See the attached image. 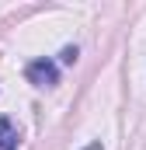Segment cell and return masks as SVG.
<instances>
[{
    "instance_id": "obj_1",
    "label": "cell",
    "mask_w": 146,
    "mask_h": 150,
    "mask_svg": "<svg viewBox=\"0 0 146 150\" xmlns=\"http://www.w3.org/2000/svg\"><path fill=\"white\" fill-rule=\"evenodd\" d=\"M25 77H28L35 87H56V84H59V63L49 59V56L32 59V63L25 67Z\"/></svg>"
},
{
    "instance_id": "obj_2",
    "label": "cell",
    "mask_w": 146,
    "mask_h": 150,
    "mask_svg": "<svg viewBox=\"0 0 146 150\" xmlns=\"http://www.w3.org/2000/svg\"><path fill=\"white\" fill-rule=\"evenodd\" d=\"M18 143H21L18 126H14L7 115H0V150H18Z\"/></svg>"
},
{
    "instance_id": "obj_3",
    "label": "cell",
    "mask_w": 146,
    "mask_h": 150,
    "mask_svg": "<svg viewBox=\"0 0 146 150\" xmlns=\"http://www.w3.org/2000/svg\"><path fill=\"white\" fill-rule=\"evenodd\" d=\"M80 59V49L77 45H63V52H59V63H66V67H73Z\"/></svg>"
},
{
    "instance_id": "obj_4",
    "label": "cell",
    "mask_w": 146,
    "mask_h": 150,
    "mask_svg": "<svg viewBox=\"0 0 146 150\" xmlns=\"http://www.w3.org/2000/svg\"><path fill=\"white\" fill-rule=\"evenodd\" d=\"M84 150H105V147H101V140H94V143H87Z\"/></svg>"
}]
</instances>
